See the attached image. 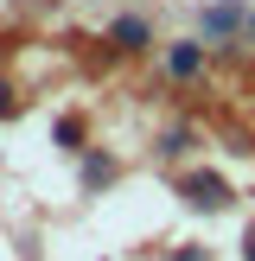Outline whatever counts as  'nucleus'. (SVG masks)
I'll return each mask as SVG.
<instances>
[{
    "mask_svg": "<svg viewBox=\"0 0 255 261\" xmlns=\"http://www.w3.org/2000/svg\"><path fill=\"white\" fill-rule=\"evenodd\" d=\"M178 191H185V198L198 204V211H223V204H230V185H223L217 172H191V178H185Z\"/></svg>",
    "mask_w": 255,
    "mask_h": 261,
    "instance_id": "obj_1",
    "label": "nucleus"
},
{
    "mask_svg": "<svg viewBox=\"0 0 255 261\" xmlns=\"http://www.w3.org/2000/svg\"><path fill=\"white\" fill-rule=\"evenodd\" d=\"M172 70H178V76L198 70V45H178V51H172Z\"/></svg>",
    "mask_w": 255,
    "mask_h": 261,
    "instance_id": "obj_2",
    "label": "nucleus"
},
{
    "mask_svg": "<svg viewBox=\"0 0 255 261\" xmlns=\"http://www.w3.org/2000/svg\"><path fill=\"white\" fill-rule=\"evenodd\" d=\"M115 38H121V45H140V38H147V25H140V19H121V25H115Z\"/></svg>",
    "mask_w": 255,
    "mask_h": 261,
    "instance_id": "obj_3",
    "label": "nucleus"
},
{
    "mask_svg": "<svg viewBox=\"0 0 255 261\" xmlns=\"http://www.w3.org/2000/svg\"><path fill=\"white\" fill-rule=\"evenodd\" d=\"M7 109H13V89H7V83H0V115H7Z\"/></svg>",
    "mask_w": 255,
    "mask_h": 261,
    "instance_id": "obj_4",
    "label": "nucleus"
},
{
    "mask_svg": "<svg viewBox=\"0 0 255 261\" xmlns=\"http://www.w3.org/2000/svg\"><path fill=\"white\" fill-rule=\"evenodd\" d=\"M178 261H211V255H204V249H185V255H178Z\"/></svg>",
    "mask_w": 255,
    "mask_h": 261,
    "instance_id": "obj_5",
    "label": "nucleus"
},
{
    "mask_svg": "<svg viewBox=\"0 0 255 261\" xmlns=\"http://www.w3.org/2000/svg\"><path fill=\"white\" fill-rule=\"evenodd\" d=\"M249 261H255V229H249Z\"/></svg>",
    "mask_w": 255,
    "mask_h": 261,
    "instance_id": "obj_6",
    "label": "nucleus"
},
{
    "mask_svg": "<svg viewBox=\"0 0 255 261\" xmlns=\"http://www.w3.org/2000/svg\"><path fill=\"white\" fill-rule=\"evenodd\" d=\"M249 25H255V19H249Z\"/></svg>",
    "mask_w": 255,
    "mask_h": 261,
    "instance_id": "obj_7",
    "label": "nucleus"
}]
</instances>
